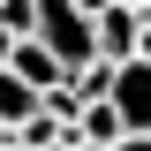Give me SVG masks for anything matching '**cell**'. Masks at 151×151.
<instances>
[{
  "label": "cell",
  "mask_w": 151,
  "mask_h": 151,
  "mask_svg": "<svg viewBox=\"0 0 151 151\" xmlns=\"http://www.w3.org/2000/svg\"><path fill=\"white\" fill-rule=\"evenodd\" d=\"M136 38H144V23H136V8H106V15H91V53L98 60H136Z\"/></svg>",
  "instance_id": "3957f363"
},
{
  "label": "cell",
  "mask_w": 151,
  "mask_h": 151,
  "mask_svg": "<svg viewBox=\"0 0 151 151\" xmlns=\"http://www.w3.org/2000/svg\"><path fill=\"white\" fill-rule=\"evenodd\" d=\"M30 113H38V91H23L15 76L0 68V136H15L23 121H30Z\"/></svg>",
  "instance_id": "5b68a950"
},
{
  "label": "cell",
  "mask_w": 151,
  "mask_h": 151,
  "mask_svg": "<svg viewBox=\"0 0 151 151\" xmlns=\"http://www.w3.org/2000/svg\"><path fill=\"white\" fill-rule=\"evenodd\" d=\"M106 8H113V0H76V15H83V23H91V15H106Z\"/></svg>",
  "instance_id": "ba28073f"
},
{
  "label": "cell",
  "mask_w": 151,
  "mask_h": 151,
  "mask_svg": "<svg viewBox=\"0 0 151 151\" xmlns=\"http://www.w3.org/2000/svg\"><path fill=\"white\" fill-rule=\"evenodd\" d=\"M113 151H151V136H121V144H113Z\"/></svg>",
  "instance_id": "9c48e42d"
},
{
  "label": "cell",
  "mask_w": 151,
  "mask_h": 151,
  "mask_svg": "<svg viewBox=\"0 0 151 151\" xmlns=\"http://www.w3.org/2000/svg\"><path fill=\"white\" fill-rule=\"evenodd\" d=\"M8 76H15L23 91H38V98H45V91H60V76H68V68H60V60L45 53V45H38V38H23L15 53H8Z\"/></svg>",
  "instance_id": "277c9868"
},
{
  "label": "cell",
  "mask_w": 151,
  "mask_h": 151,
  "mask_svg": "<svg viewBox=\"0 0 151 151\" xmlns=\"http://www.w3.org/2000/svg\"><path fill=\"white\" fill-rule=\"evenodd\" d=\"M113 8H144V0H113Z\"/></svg>",
  "instance_id": "7c38bea8"
},
{
  "label": "cell",
  "mask_w": 151,
  "mask_h": 151,
  "mask_svg": "<svg viewBox=\"0 0 151 151\" xmlns=\"http://www.w3.org/2000/svg\"><path fill=\"white\" fill-rule=\"evenodd\" d=\"M53 151H76V144H53Z\"/></svg>",
  "instance_id": "4fadbf2b"
},
{
  "label": "cell",
  "mask_w": 151,
  "mask_h": 151,
  "mask_svg": "<svg viewBox=\"0 0 151 151\" xmlns=\"http://www.w3.org/2000/svg\"><path fill=\"white\" fill-rule=\"evenodd\" d=\"M136 23H144V30H151V0H144V8H136Z\"/></svg>",
  "instance_id": "8fae6325"
},
{
  "label": "cell",
  "mask_w": 151,
  "mask_h": 151,
  "mask_svg": "<svg viewBox=\"0 0 151 151\" xmlns=\"http://www.w3.org/2000/svg\"><path fill=\"white\" fill-rule=\"evenodd\" d=\"M8 53H15V38H8V30H0V68H8Z\"/></svg>",
  "instance_id": "30bf717a"
},
{
  "label": "cell",
  "mask_w": 151,
  "mask_h": 151,
  "mask_svg": "<svg viewBox=\"0 0 151 151\" xmlns=\"http://www.w3.org/2000/svg\"><path fill=\"white\" fill-rule=\"evenodd\" d=\"M68 91H76V106H98V98L113 91V60H83V68H68Z\"/></svg>",
  "instance_id": "8992f818"
},
{
  "label": "cell",
  "mask_w": 151,
  "mask_h": 151,
  "mask_svg": "<svg viewBox=\"0 0 151 151\" xmlns=\"http://www.w3.org/2000/svg\"><path fill=\"white\" fill-rule=\"evenodd\" d=\"M53 144H68V129H60V121H45V113H30V121L15 129V151H53Z\"/></svg>",
  "instance_id": "52a82bcc"
},
{
  "label": "cell",
  "mask_w": 151,
  "mask_h": 151,
  "mask_svg": "<svg viewBox=\"0 0 151 151\" xmlns=\"http://www.w3.org/2000/svg\"><path fill=\"white\" fill-rule=\"evenodd\" d=\"M106 106L121 113V136H151V60H121L113 68Z\"/></svg>",
  "instance_id": "7a4b0ae2"
},
{
  "label": "cell",
  "mask_w": 151,
  "mask_h": 151,
  "mask_svg": "<svg viewBox=\"0 0 151 151\" xmlns=\"http://www.w3.org/2000/svg\"><path fill=\"white\" fill-rule=\"evenodd\" d=\"M30 15H38V45L60 60V68H83V60H98L91 53V23L76 15V0H30Z\"/></svg>",
  "instance_id": "6da1fadb"
}]
</instances>
